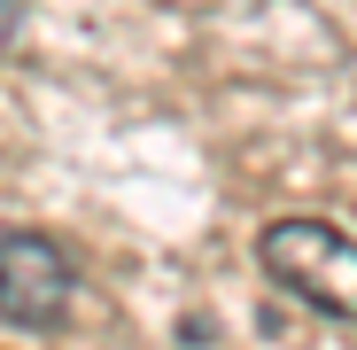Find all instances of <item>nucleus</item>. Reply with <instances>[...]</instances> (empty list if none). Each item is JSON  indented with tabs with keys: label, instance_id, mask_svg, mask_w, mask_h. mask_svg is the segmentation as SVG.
Returning a JSON list of instances; mask_svg holds the SVG:
<instances>
[{
	"label": "nucleus",
	"instance_id": "1",
	"mask_svg": "<svg viewBox=\"0 0 357 350\" xmlns=\"http://www.w3.org/2000/svg\"><path fill=\"white\" fill-rule=\"evenodd\" d=\"M264 272L287 288L295 304H311L326 319H357V242L326 218H272L257 233Z\"/></svg>",
	"mask_w": 357,
	"mask_h": 350
},
{
	"label": "nucleus",
	"instance_id": "2",
	"mask_svg": "<svg viewBox=\"0 0 357 350\" xmlns=\"http://www.w3.org/2000/svg\"><path fill=\"white\" fill-rule=\"evenodd\" d=\"M78 296L70 257L47 242V233H0V319L8 327H63Z\"/></svg>",
	"mask_w": 357,
	"mask_h": 350
},
{
	"label": "nucleus",
	"instance_id": "3",
	"mask_svg": "<svg viewBox=\"0 0 357 350\" xmlns=\"http://www.w3.org/2000/svg\"><path fill=\"white\" fill-rule=\"evenodd\" d=\"M8 39H16V0H0V54H8Z\"/></svg>",
	"mask_w": 357,
	"mask_h": 350
}]
</instances>
